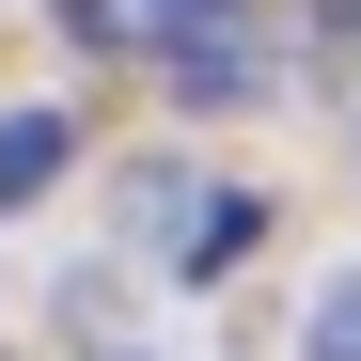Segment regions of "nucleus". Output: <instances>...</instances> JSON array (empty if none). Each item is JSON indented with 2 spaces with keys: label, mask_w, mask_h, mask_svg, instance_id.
<instances>
[{
  "label": "nucleus",
  "mask_w": 361,
  "mask_h": 361,
  "mask_svg": "<svg viewBox=\"0 0 361 361\" xmlns=\"http://www.w3.org/2000/svg\"><path fill=\"white\" fill-rule=\"evenodd\" d=\"M298 361H361V283H330V298H314V330H298Z\"/></svg>",
  "instance_id": "nucleus-4"
},
{
  "label": "nucleus",
  "mask_w": 361,
  "mask_h": 361,
  "mask_svg": "<svg viewBox=\"0 0 361 361\" xmlns=\"http://www.w3.org/2000/svg\"><path fill=\"white\" fill-rule=\"evenodd\" d=\"M330 16H345V32H361V0H330Z\"/></svg>",
  "instance_id": "nucleus-5"
},
{
  "label": "nucleus",
  "mask_w": 361,
  "mask_h": 361,
  "mask_svg": "<svg viewBox=\"0 0 361 361\" xmlns=\"http://www.w3.org/2000/svg\"><path fill=\"white\" fill-rule=\"evenodd\" d=\"M157 235H173V267L204 283V267H235V252H252V235H267V204H252V189H204V204H173Z\"/></svg>",
  "instance_id": "nucleus-2"
},
{
  "label": "nucleus",
  "mask_w": 361,
  "mask_h": 361,
  "mask_svg": "<svg viewBox=\"0 0 361 361\" xmlns=\"http://www.w3.org/2000/svg\"><path fill=\"white\" fill-rule=\"evenodd\" d=\"M157 79L189 94V110H252L267 94V47L235 32V16H189V32H157Z\"/></svg>",
  "instance_id": "nucleus-1"
},
{
  "label": "nucleus",
  "mask_w": 361,
  "mask_h": 361,
  "mask_svg": "<svg viewBox=\"0 0 361 361\" xmlns=\"http://www.w3.org/2000/svg\"><path fill=\"white\" fill-rule=\"evenodd\" d=\"M63 157H79L63 110H0V204H47V189H63Z\"/></svg>",
  "instance_id": "nucleus-3"
}]
</instances>
